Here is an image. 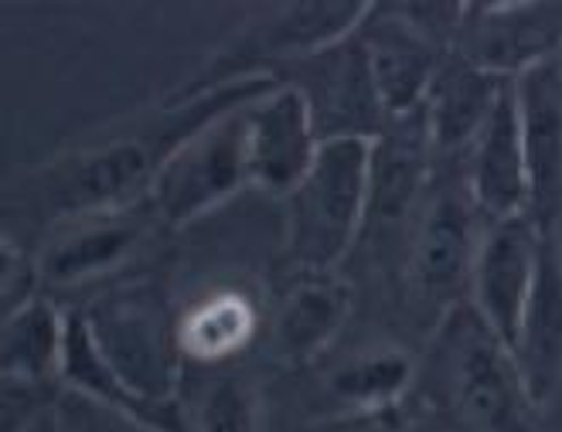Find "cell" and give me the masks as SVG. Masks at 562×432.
Segmentation results:
<instances>
[{"mask_svg": "<svg viewBox=\"0 0 562 432\" xmlns=\"http://www.w3.org/2000/svg\"><path fill=\"white\" fill-rule=\"evenodd\" d=\"M277 86L280 79L273 76H256L205 92L191 103H164V110L137 129L61 154L31 178L35 205L55 225L130 212L134 202H147L160 168L181 144L218 116L270 95Z\"/></svg>", "mask_w": 562, "mask_h": 432, "instance_id": "obj_1", "label": "cell"}, {"mask_svg": "<svg viewBox=\"0 0 562 432\" xmlns=\"http://www.w3.org/2000/svg\"><path fill=\"white\" fill-rule=\"evenodd\" d=\"M434 388L457 432H539V409L521 385L508 344L471 300L437 327Z\"/></svg>", "mask_w": 562, "mask_h": 432, "instance_id": "obj_2", "label": "cell"}, {"mask_svg": "<svg viewBox=\"0 0 562 432\" xmlns=\"http://www.w3.org/2000/svg\"><path fill=\"white\" fill-rule=\"evenodd\" d=\"M86 320L120 382L150 409L181 419L184 341L164 289L150 280L113 286L86 307Z\"/></svg>", "mask_w": 562, "mask_h": 432, "instance_id": "obj_3", "label": "cell"}, {"mask_svg": "<svg viewBox=\"0 0 562 432\" xmlns=\"http://www.w3.org/2000/svg\"><path fill=\"white\" fill-rule=\"evenodd\" d=\"M375 4L366 0H301L280 4L259 21H249L236 38H228L194 79H188L168 103H191V99L215 92L256 76L283 72L286 65L311 58L330 45L351 38L369 21Z\"/></svg>", "mask_w": 562, "mask_h": 432, "instance_id": "obj_4", "label": "cell"}, {"mask_svg": "<svg viewBox=\"0 0 562 432\" xmlns=\"http://www.w3.org/2000/svg\"><path fill=\"white\" fill-rule=\"evenodd\" d=\"M369 140L321 144L311 174L286 194V252L304 273H330L366 231Z\"/></svg>", "mask_w": 562, "mask_h": 432, "instance_id": "obj_5", "label": "cell"}, {"mask_svg": "<svg viewBox=\"0 0 562 432\" xmlns=\"http://www.w3.org/2000/svg\"><path fill=\"white\" fill-rule=\"evenodd\" d=\"M484 221L464 184V163H453L434 184L409 246V283L416 300L437 317V327L471 293Z\"/></svg>", "mask_w": 562, "mask_h": 432, "instance_id": "obj_6", "label": "cell"}, {"mask_svg": "<svg viewBox=\"0 0 562 432\" xmlns=\"http://www.w3.org/2000/svg\"><path fill=\"white\" fill-rule=\"evenodd\" d=\"M249 106H239L209 123L188 144H181L171 154V160L160 168L147 197V205L160 225L181 228L215 212L243 184H249V154H246Z\"/></svg>", "mask_w": 562, "mask_h": 432, "instance_id": "obj_7", "label": "cell"}, {"mask_svg": "<svg viewBox=\"0 0 562 432\" xmlns=\"http://www.w3.org/2000/svg\"><path fill=\"white\" fill-rule=\"evenodd\" d=\"M280 82L304 95L321 144L335 140H375L389 126V113L372 72L361 27L351 38L301 58L277 72Z\"/></svg>", "mask_w": 562, "mask_h": 432, "instance_id": "obj_8", "label": "cell"}, {"mask_svg": "<svg viewBox=\"0 0 562 432\" xmlns=\"http://www.w3.org/2000/svg\"><path fill=\"white\" fill-rule=\"evenodd\" d=\"M453 52L487 76L518 79L562 58V4H542V0L468 4Z\"/></svg>", "mask_w": 562, "mask_h": 432, "instance_id": "obj_9", "label": "cell"}, {"mask_svg": "<svg viewBox=\"0 0 562 432\" xmlns=\"http://www.w3.org/2000/svg\"><path fill=\"white\" fill-rule=\"evenodd\" d=\"M539 246H542V231L528 215L484 225V236L477 246L471 307L508 344V351L515 344L521 310L536 283Z\"/></svg>", "mask_w": 562, "mask_h": 432, "instance_id": "obj_10", "label": "cell"}, {"mask_svg": "<svg viewBox=\"0 0 562 432\" xmlns=\"http://www.w3.org/2000/svg\"><path fill=\"white\" fill-rule=\"evenodd\" d=\"M521 150L528 168V218L539 231L562 221V58L515 79Z\"/></svg>", "mask_w": 562, "mask_h": 432, "instance_id": "obj_11", "label": "cell"}, {"mask_svg": "<svg viewBox=\"0 0 562 432\" xmlns=\"http://www.w3.org/2000/svg\"><path fill=\"white\" fill-rule=\"evenodd\" d=\"M246 154H249V184L273 197L296 191L321 154V137L314 129L304 95L280 82L270 95L246 113Z\"/></svg>", "mask_w": 562, "mask_h": 432, "instance_id": "obj_12", "label": "cell"}, {"mask_svg": "<svg viewBox=\"0 0 562 432\" xmlns=\"http://www.w3.org/2000/svg\"><path fill=\"white\" fill-rule=\"evenodd\" d=\"M515 368L532 406L546 412L562 388V239L542 231L536 283L521 310V323L512 344Z\"/></svg>", "mask_w": 562, "mask_h": 432, "instance_id": "obj_13", "label": "cell"}, {"mask_svg": "<svg viewBox=\"0 0 562 432\" xmlns=\"http://www.w3.org/2000/svg\"><path fill=\"white\" fill-rule=\"evenodd\" d=\"M464 184L484 225L528 215V168L521 150L515 79L502 86L498 103L464 157Z\"/></svg>", "mask_w": 562, "mask_h": 432, "instance_id": "obj_14", "label": "cell"}, {"mask_svg": "<svg viewBox=\"0 0 562 432\" xmlns=\"http://www.w3.org/2000/svg\"><path fill=\"white\" fill-rule=\"evenodd\" d=\"M361 42L369 48L372 72L382 92V103L389 120L409 116L423 110L429 86H434L447 48L426 38L406 14L395 8H372L369 21L361 24Z\"/></svg>", "mask_w": 562, "mask_h": 432, "instance_id": "obj_15", "label": "cell"}, {"mask_svg": "<svg viewBox=\"0 0 562 432\" xmlns=\"http://www.w3.org/2000/svg\"><path fill=\"white\" fill-rule=\"evenodd\" d=\"M437 171V150L429 137L426 110L409 116L389 120L382 137L372 140V163H369V215L366 228H389L403 221Z\"/></svg>", "mask_w": 562, "mask_h": 432, "instance_id": "obj_16", "label": "cell"}, {"mask_svg": "<svg viewBox=\"0 0 562 432\" xmlns=\"http://www.w3.org/2000/svg\"><path fill=\"white\" fill-rule=\"evenodd\" d=\"M144 236H147V218L134 212L65 221L35 259L38 283L79 286L99 276H110L140 249Z\"/></svg>", "mask_w": 562, "mask_h": 432, "instance_id": "obj_17", "label": "cell"}, {"mask_svg": "<svg viewBox=\"0 0 562 432\" xmlns=\"http://www.w3.org/2000/svg\"><path fill=\"white\" fill-rule=\"evenodd\" d=\"M505 82L508 79L487 76L464 55L447 52L434 86H429L426 103H423L429 137H434V150L443 168L464 163L471 144L484 129L494 103H498Z\"/></svg>", "mask_w": 562, "mask_h": 432, "instance_id": "obj_18", "label": "cell"}, {"mask_svg": "<svg viewBox=\"0 0 562 432\" xmlns=\"http://www.w3.org/2000/svg\"><path fill=\"white\" fill-rule=\"evenodd\" d=\"M351 314V289L335 273H304L270 327V354L283 364H304L317 357L341 334Z\"/></svg>", "mask_w": 562, "mask_h": 432, "instance_id": "obj_19", "label": "cell"}, {"mask_svg": "<svg viewBox=\"0 0 562 432\" xmlns=\"http://www.w3.org/2000/svg\"><path fill=\"white\" fill-rule=\"evenodd\" d=\"M65 330L69 314L52 307L45 296H31L18 310L4 314L0 334V372L14 388H38L52 375H61Z\"/></svg>", "mask_w": 562, "mask_h": 432, "instance_id": "obj_20", "label": "cell"}, {"mask_svg": "<svg viewBox=\"0 0 562 432\" xmlns=\"http://www.w3.org/2000/svg\"><path fill=\"white\" fill-rule=\"evenodd\" d=\"M413 375H416L413 361L403 351L395 348L361 351L330 375V395L345 406V416L382 412L400 406V398L413 385Z\"/></svg>", "mask_w": 562, "mask_h": 432, "instance_id": "obj_21", "label": "cell"}, {"mask_svg": "<svg viewBox=\"0 0 562 432\" xmlns=\"http://www.w3.org/2000/svg\"><path fill=\"white\" fill-rule=\"evenodd\" d=\"M252 327H256V314L246 296L218 293L181 323L184 354L202 361H222L249 341Z\"/></svg>", "mask_w": 562, "mask_h": 432, "instance_id": "obj_22", "label": "cell"}, {"mask_svg": "<svg viewBox=\"0 0 562 432\" xmlns=\"http://www.w3.org/2000/svg\"><path fill=\"white\" fill-rule=\"evenodd\" d=\"M194 432H259V395L252 382L236 375L212 382L194 409Z\"/></svg>", "mask_w": 562, "mask_h": 432, "instance_id": "obj_23", "label": "cell"}, {"mask_svg": "<svg viewBox=\"0 0 562 432\" xmlns=\"http://www.w3.org/2000/svg\"><path fill=\"white\" fill-rule=\"evenodd\" d=\"M52 406H55V419L61 432H160L157 425L137 416L103 406V402H95V398H86L69 388H61Z\"/></svg>", "mask_w": 562, "mask_h": 432, "instance_id": "obj_24", "label": "cell"}, {"mask_svg": "<svg viewBox=\"0 0 562 432\" xmlns=\"http://www.w3.org/2000/svg\"><path fill=\"white\" fill-rule=\"evenodd\" d=\"M317 432H409L400 419V409H382V412H351L335 422L321 425Z\"/></svg>", "mask_w": 562, "mask_h": 432, "instance_id": "obj_25", "label": "cell"}, {"mask_svg": "<svg viewBox=\"0 0 562 432\" xmlns=\"http://www.w3.org/2000/svg\"><path fill=\"white\" fill-rule=\"evenodd\" d=\"M18 432H61L58 429V419H55V406L48 402L42 412H35V416H31Z\"/></svg>", "mask_w": 562, "mask_h": 432, "instance_id": "obj_26", "label": "cell"}]
</instances>
